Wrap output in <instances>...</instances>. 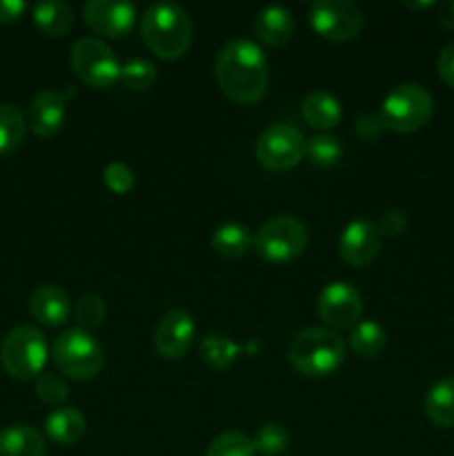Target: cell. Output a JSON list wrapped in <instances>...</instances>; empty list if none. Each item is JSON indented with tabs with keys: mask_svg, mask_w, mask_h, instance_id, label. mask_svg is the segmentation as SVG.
<instances>
[{
	"mask_svg": "<svg viewBox=\"0 0 454 456\" xmlns=\"http://www.w3.org/2000/svg\"><path fill=\"white\" fill-rule=\"evenodd\" d=\"M221 92L236 105H256L267 92V61L256 43L234 38L223 45L214 62Z\"/></svg>",
	"mask_w": 454,
	"mask_h": 456,
	"instance_id": "obj_1",
	"label": "cell"
},
{
	"mask_svg": "<svg viewBox=\"0 0 454 456\" xmlns=\"http://www.w3.org/2000/svg\"><path fill=\"white\" fill-rule=\"evenodd\" d=\"M141 36L151 53L163 61H178L190 49L194 25L181 4L156 3L141 16Z\"/></svg>",
	"mask_w": 454,
	"mask_h": 456,
	"instance_id": "obj_2",
	"label": "cell"
},
{
	"mask_svg": "<svg viewBox=\"0 0 454 456\" xmlns=\"http://www.w3.org/2000/svg\"><path fill=\"white\" fill-rule=\"evenodd\" d=\"M347 354V346L338 332L329 328H305L289 343V363L310 379H323L336 372Z\"/></svg>",
	"mask_w": 454,
	"mask_h": 456,
	"instance_id": "obj_3",
	"label": "cell"
},
{
	"mask_svg": "<svg viewBox=\"0 0 454 456\" xmlns=\"http://www.w3.org/2000/svg\"><path fill=\"white\" fill-rule=\"evenodd\" d=\"M52 359L58 372L74 381H92L105 365V352L92 332L83 328H69L52 346Z\"/></svg>",
	"mask_w": 454,
	"mask_h": 456,
	"instance_id": "obj_4",
	"label": "cell"
},
{
	"mask_svg": "<svg viewBox=\"0 0 454 456\" xmlns=\"http://www.w3.org/2000/svg\"><path fill=\"white\" fill-rule=\"evenodd\" d=\"M49 350L45 334L34 325H18L9 330L0 346V363L9 377L31 381L45 372Z\"/></svg>",
	"mask_w": 454,
	"mask_h": 456,
	"instance_id": "obj_5",
	"label": "cell"
},
{
	"mask_svg": "<svg viewBox=\"0 0 454 456\" xmlns=\"http://www.w3.org/2000/svg\"><path fill=\"white\" fill-rule=\"evenodd\" d=\"M432 114H434V101L423 85L401 83L383 98L381 118L392 132H418L430 123Z\"/></svg>",
	"mask_w": 454,
	"mask_h": 456,
	"instance_id": "obj_6",
	"label": "cell"
},
{
	"mask_svg": "<svg viewBox=\"0 0 454 456\" xmlns=\"http://www.w3.org/2000/svg\"><path fill=\"white\" fill-rule=\"evenodd\" d=\"M307 240V227L298 218L280 214L258 227L252 249L267 263H289L305 252Z\"/></svg>",
	"mask_w": 454,
	"mask_h": 456,
	"instance_id": "obj_7",
	"label": "cell"
},
{
	"mask_svg": "<svg viewBox=\"0 0 454 456\" xmlns=\"http://www.w3.org/2000/svg\"><path fill=\"white\" fill-rule=\"evenodd\" d=\"M71 69L92 89H109L118 83L120 62L114 49L101 38H78L71 45Z\"/></svg>",
	"mask_w": 454,
	"mask_h": 456,
	"instance_id": "obj_8",
	"label": "cell"
},
{
	"mask_svg": "<svg viewBox=\"0 0 454 456\" xmlns=\"http://www.w3.org/2000/svg\"><path fill=\"white\" fill-rule=\"evenodd\" d=\"M307 18L312 29L332 43H350L365 27L363 9L350 0H316L310 4Z\"/></svg>",
	"mask_w": 454,
	"mask_h": 456,
	"instance_id": "obj_9",
	"label": "cell"
},
{
	"mask_svg": "<svg viewBox=\"0 0 454 456\" xmlns=\"http://www.w3.org/2000/svg\"><path fill=\"white\" fill-rule=\"evenodd\" d=\"M307 141L296 127L274 123L261 132L256 141V160L270 172H288L305 159Z\"/></svg>",
	"mask_w": 454,
	"mask_h": 456,
	"instance_id": "obj_10",
	"label": "cell"
},
{
	"mask_svg": "<svg viewBox=\"0 0 454 456\" xmlns=\"http://www.w3.org/2000/svg\"><path fill=\"white\" fill-rule=\"evenodd\" d=\"M316 312L320 321L334 332L352 330L363 316V298L359 289L352 288L345 281H334L328 283L319 294L316 301Z\"/></svg>",
	"mask_w": 454,
	"mask_h": 456,
	"instance_id": "obj_11",
	"label": "cell"
},
{
	"mask_svg": "<svg viewBox=\"0 0 454 456\" xmlns=\"http://www.w3.org/2000/svg\"><path fill=\"white\" fill-rule=\"evenodd\" d=\"M83 20L96 36L123 38L136 25V7L120 0H89L83 4Z\"/></svg>",
	"mask_w": 454,
	"mask_h": 456,
	"instance_id": "obj_12",
	"label": "cell"
},
{
	"mask_svg": "<svg viewBox=\"0 0 454 456\" xmlns=\"http://www.w3.org/2000/svg\"><path fill=\"white\" fill-rule=\"evenodd\" d=\"M196 337V325L190 312L169 310L154 328V350L163 359H182Z\"/></svg>",
	"mask_w": 454,
	"mask_h": 456,
	"instance_id": "obj_13",
	"label": "cell"
},
{
	"mask_svg": "<svg viewBox=\"0 0 454 456\" xmlns=\"http://www.w3.org/2000/svg\"><path fill=\"white\" fill-rule=\"evenodd\" d=\"M383 245V236L378 232L377 223L359 221L347 223L345 230L341 232V239H338V254H341L343 261L352 267H365L378 256Z\"/></svg>",
	"mask_w": 454,
	"mask_h": 456,
	"instance_id": "obj_14",
	"label": "cell"
},
{
	"mask_svg": "<svg viewBox=\"0 0 454 456\" xmlns=\"http://www.w3.org/2000/svg\"><path fill=\"white\" fill-rule=\"evenodd\" d=\"M67 116V94L61 92H40L31 98L27 107V127L36 136L49 138L61 132Z\"/></svg>",
	"mask_w": 454,
	"mask_h": 456,
	"instance_id": "obj_15",
	"label": "cell"
},
{
	"mask_svg": "<svg viewBox=\"0 0 454 456\" xmlns=\"http://www.w3.org/2000/svg\"><path fill=\"white\" fill-rule=\"evenodd\" d=\"M29 312L38 323L61 328L69 319V294L58 285H38L29 297Z\"/></svg>",
	"mask_w": 454,
	"mask_h": 456,
	"instance_id": "obj_16",
	"label": "cell"
},
{
	"mask_svg": "<svg viewBox=\"0 0 454 456\" xmlns=\"http://www.w3.org/2000/svg\"><path fill=\"white\" fill-rule=\"evenodd\" d=\"M256 350V341H252L249 346H243V343L231 341L230 337H223V334H207V337H203V341L199 346V354L203 359V363L216 370V372L230 370L239 361L240 354H247V352Z\"/></svg>",
	"mask_w": 454,
	"mask_h": 456,
	"instance_id": "obj_17",
	"label": "cell"
},
{
	"mask_svg": "<svg viewBox=\"0 0 454 456\" xmlns=\"http://www.w3.org/2000/svg\"><path fill=\"white\" fill-rule=\"evenodd\" d=\"M254 31L270 47H283L294 36V16L280 4H270L261 9L254 18Z\"/></svg>",
	"mask_w": 454,
	"mask_h": 456,
	"instance_id": "obj_18",
	"label": "cell"
},
{
	"mask_svg": "<svg viewBox=\"0 0 454 456\" xmlns=\"http://www.w3.org/2000/svg\"><path fill=\"white\" fill-rule=\"evenodd\" d=\"M87 432V419L78 408L61 405L45 417V435L58 445H74Z\"/></svg>",
	"mask_w": 454,
	"mask_h": 456,
	"instance_id": "obj_19",
	"label": "cell"
},
{
	"mask_svg": "<svg viewBox=\"0 0 454 456\" xmlns=\"http://www.w3.org/2000/svg\"><path fill=\"white\" fill-rule=\"evenodd\" d=\"M301 114L310 127L319 129V132H329V129H334L341 123L343 107L336 96L319 89V92L307 94L305 101H303Z\"/></svg>",
	"mask_w": 454,
	"mask_h": 456,
	"instance_id": "obj_20",
	"label": "cell"
},
{
	"mask_svg": "<svg viewBox=\"0 0 454 456\" xmlns=\"http://www.w3.org/2000/svg\"><path fill=\"white\" fill-rule=\"evenodd\" d=\"M36 27L49 38H62L74 27V9L62 0H45L31 9Z\"/></svg>",
	"mask_w": 454,
	"mask_h": 456,
	"instance_id": "obj_21",
	"label": "cell"
},
{
	"mask_svg": "<svg viewBox=\"0 0 454 456\" xmlns=\"http://www.w3.org/2000/svg\"><path fill=\"white\" fill-rule=\"evenodd\" d=\"M45 439L31 426H9L0 432V456H43Z\"/></svg>",
	"mask_w": 454,
	"mask_h": 456,
	"instance_id": "obj_22",
	"label": "cell"
},
{
	"mask_svg": "<svg viewBox=\"0 0 454 456\" xmlns=\"http://www.w3.org/2000/svg\"><path fill=\"white\" fill-rule=\"evenodd\" d=\"M212 249L223 258H240L254 248V236L240 223H223L214 230Z\"/></svg>",
	"mask_w": 454,
	"mask_h": 456,
	"instance_id": "obj_23",
	"label": "cell"
},
{
	"mask_svg": "<svg viewBox=\"0 0 454 456\" xmlns=\"http://www.w3.org/2000/svg\"><path fill=\"white\" fill-rule=\"evenodd\" d=\"M423 410L436 428H454V377L441 379L430 387Z\"/></svg>",
	"mask_w": 454,
	"mask_h": 456,
	"instance_id": "obj_24",
	"label": "cell"
},
{
	"mask_svg": "<svg viewBox=\"0 0 454 456\" xmlns=\"http://www.w3.org/2000/svg\"><path fill=\"white\" fill-rule=\"evenodd\" d=\"M350 347L356 356H361V359H374V356H378L387 347L385 328L372 319L359 321V323L352 328Z\"/></svg>",
	"mask_w": 454,
	"mask_h": 456,
	"instance_id": "obj_25",
	"label": "cell"
},
{
	"mask_svg": "<svg viewBox=\"0 0 454 456\" xmlns=\"http://www.w3.org/2000/svg\"><path fill=\"white\" fill-rule=\"evenodd\" d=\"M27 134V118L12 102H0V154H12Z\"/></svg>",
	"mask_w": 454,
	"mask_h": 456,
	"instance_id": "obj_26",
	"label": "cell"
},
{
	"mask_svg": "<svg viewBox=\"0 0 454 456\" xmlns=\"http://www.w3.org/2000/svg\"><path fill=\"white\" fill-rule=\"evenodd\" d=\"M154 80H156V65L150 61V58L134 56L129 58V61L120 62L118 83L125 85L127 89L142 92V89L151 87Z\"/></svg>",
	"mask_w": 454,
	"mask_h": 456,
	"instance_id": "obj_27",
	"label": "cell"
},
{
	"mask_svg": "<svg viewBox=\"0 0 454 456\" xmlns=\"http://www.w3.org/2000/svg\"><path fill=\"white\" fill-rule=\"evenodd\" d=\"M252 444L256 454L263 456H280L288 452L289 448V435L283 426L279 423H265L256 430L252 436Z\"/></svg>",
	"mask_w": 454,
	"mask_h": 456,
	"instance_id": "obj_28",
	"label": "cell"
},
{
	"mask_svg": "<svg viewBox=\"0 0 454 456\" xmlns=\"http://www.w3.org/2000/svg\"><path fill=\"white\" fill-rule=\"evenodd\" d=\"M305 156L312 163L319 165V167H332L343 156L341 141L336 136H332V134H316L314 138L307 141Z\"/></svg>",
	"mask_w": 454,
	"mask_h": 456,
	"instance_id": "obj_29",
	"label": "cell"
},
{
	"mask_svg": "<svg viewBox=\"0 0 454 456\" xmlns=\"http://www.w3.org/2000/svg\"><path fill=\"white\" fill-rule=\"evenodd\" d=\"M205 456H256L252 436L243 432H223L207 445Z\"/></svg>",
	"mask_w": 454,
	"mask_h": 456,
	"instance_id": "obj_30",
	"label": "cell"
},
{
	"mask_svg": "<svg viewBox=\"0 0 454 456\" xmlns=\"http://www.w3.org/2000/svg\"><path fill=\"white\" fill-rule=\"evenodd\" d=\"M36 396L45 405H56V408H61L67 401V396H69L67 379L61 372H43L36 379Z\"/></svg>",
	"mask_w": 454,
	"mask_h": 456,
	"instance_id": "obj_31",
	"label": "cell"
},
{
	"mask_svg": "<svg viewBox=\"0 0 454 456\" xmlns=\"http://www.w3.org/2000/svg\"><path fill=\"white\" fill-rule=\"evenodd\" d=\"M74 314L76 321H78V328L92 332V330L101 328V325L105 323V301H102L101 297H96V294H85V297H80L78 303H76Z\"/></svg>",
	"mask_w": 454,
	"mask_h": 456,
	"instance_id": "obj_32",
	"label": "cell"
},
{
	"mask_svg": "<svg viewBox=\"0 0 454 456\" xmlns=\"http://www.w3.org/2000/svg\"><path fill=\"white\" fill-rule=\"evenodd\" d=\"M102 181H105L107 190L114 191V194H129V191L136 187V174L132 172L127 163L123 160H114V163L107 165L102 169Z\"/></svg>",
	"mask_w": 454,
	"mask_h": 456,
	"instance_id": "obj_33",
	"label": "cell"
},
{
	"mask_svg": "<svg viewBox=\"0 0 454 456\" xmlns=\"http://www.w3.org/2000/svg\"><path fill=\"white\" fill-rule=\"evenodd\" d=\"M377 227L381 232V236L394 239V236H401L408 230V216L401 209H387L381 216V221L377 223Z\"/></svg>",
	"mask_w": 454,
	"mask_h": 456,
	"instance_id": "obj_34",
	"label": "cell"
},
{
	"mask_svg": "<svg viewBox=\"0 0 454 456\" xmlns=\"http://www.w3.org/2000/svg\"><path fill=\"white\" fill-rule=\"evenodd\" d=\"M385 129V123H383L381 114H372V111H365L356 118V134H359L363 141H377L378 136L383 134Z\"/></svg>",
	"mask_w": 454,
	"mask_h": 456,
	"instance_id": "obj_35",
	"label": "cell"
},
{
	"mask_svg": "<svg viewBox=\"0 0 454 456\" xmlns=\"http://www.w3.org/2000/svg\"><path fill=\"white\" fill-rule=\"evenodd\" d=\"M436 69H439L441 80H443L450 89H454V40H450L448 45H443V49L439 52V58H436Z\"/></svg>",
	"mask_w": 454,
	"mask_h": 456,
	"instance_id": "obj_36",
	"label": "cell"
},
{
	"mask_svg": "<svg viewBox=\"0 0 454 456\" xmlns=\"http://www.w3.org/2000/svg\"><path fill=\"white\" fill-rule=\"evenodd\" d=\"M27 4L22 0H0V25H12L25 13Z\"/></svg>",
	"mask_w": 454,
	"mask_h": 456,
	"instance_id": "obj_37",
	"label": "cell"
},
{
	"mask_svg": "<svg viewBox=\"0 0 454 456\" xmlns=\"http://www.w3.org/2000/svg\"><path fill=\"white\" fill-rule=\"evenodd\" d=\"M439 22L445 29L454 31V0H448V3L439 4Z\"/></svg>",
	"mask_w": 454,
	"mask_h": 456,
	"instance_id": "obj_38",
	"label": "cell"
},
{
	"mask_svg": "<svg viewBox=\"0 0 454 456\" xmlns=\"http://www.w3.org/2000/svg\"><path fill=\"white\" fill-rule=\"evenodd\" d=\"M403 7L414 9V12H418V9H430V7H434V3H430V0H427V3H409V0H405Z\"/></svg>",
	"mask_w": 454,
	"mask_h": 456,
	"instance_id": "obj_39",
	"label": "cell"
}]
</instances>
